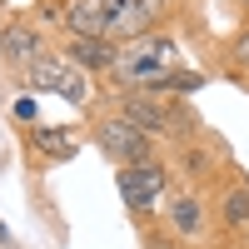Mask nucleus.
Segmentation results:
<instances>
[{"mask_svg":"<svg viewBox=\"0 0 249 249\" xmlns=\"http://www.w3.org/2000/svg\"><path fill=\"white\" fill-rule=\"evenodd\" d=\"M175 70V40L170 35H140V40H124L120 55H115V75L130 80V85H160L164 75Z\"/></svg>","mask_w":249,"mask_h":249,"instance_id":"f257e3e1","label":"nucleus"},{"mask_svg":"<svg viewBox=\"0 0 249 249\" xmlns=\"http://www.w3.org/2000/svg\"><path fill=\"white\" fill-rule=\"evenodd\" d=\"M25 75V85L30 90H45V95H60V100H70V105H90V75H80L65 55H40L35 65L20 70Z\"/></svg>","mask_w":249,"mask_h":249,"instance_id":"f03ea898","label":"nucleus"},{"mask_svg":"<svg viewBox=\"0 0 249 249\" xmlns=\"http://www.w3.org/2000/svg\"><path fill=\"white\" fill-rule=\"evenodd\" d=\"M95 144L120 164V170H124V164H144V160H150V135H144L140 124H130L124 115L100 120L95 124Z\"/></svg>","mask_w":249,"mask_h":249,"instance_id":"7ed1b4c3","label":"nucleus"},{"mask_svg":"<svg viewBox=\"0 0 249 249\" xmlns=\"http://www.w3.org/2000/svg\"><path fill=\"white\" fill-rule=\"evenodd\" d=\"M170 0H105V40H140L155 30Z\"/></svg>","mask_w":249,"mask_h":249,"instance_id":"20e7f679","label":"nucleus"},{"mask_svg":"<svg viewBox=\"0 0 249 249\" xmlns=\"http://www.w3.org/2000/svg\"><path fill=\"white\" fill-rule=\"evenodd\" d=\"M164 184H170V175H164V164H124L120 170V199L130 204L135 214H150L155 199L164 195Z\"/></svg>","mask_w":249,"mask_h":249,"instance_id":"39448f33","label":"nucleus"},{"mask_svg":"<svg viewBox=\"0 0 249 249\" xmlns=\"http://www.w3.org/2000/svg\"><path fill=\"white\" fill-rule=\"evenodd\" d=\"M120 115L130 124H140L144 135H164V130H175V124H184V110L170 105V100H155V95H124Z\"/></svg>","mask_w":249,"mask_h":249,"instance_id":"423d86ee","label":"nucleus"},{"mask_svg":"<svg viewBox=\"0 0 249 249\" xmlns=\"http://www.w3.org/2000/svg\"><path fill=\"white\" fill-rule=\"evenodd\" d=\"M0 55H5V65L25 70V65H35L40 55H50V50H45V35H40L35 25H25V20H10V25L0 30Z\"/></svg>","mask_w":249,"mask_h":249,"instance_id":"0eeeda50","label":"nucleus"},{"mask_svg":"<svg viewBox=\"0 0 249 249\" xmlns=\"http://www.w3.org/2000/svg\"><path fill=\"white\" fill-rule=\"evenodd\" d=\"M115 55H120V45H115V40H105V35H85V40H70V45H65V60H70L80 75L115 70Z\"/></svg>","mask_w":249,"mask_h":249,"instance_id":"6e6552de","label":"nucleus"},{"mask_svg":"<svg viewBox=\"0 0 249 249\" xmlns=\"http://www.w3.org/2000/svg\"><path fill=\"white\" fill-rule=\"evenodd\" d=\"M60 20L70 25L75 40H85V35H105V0H70Z\"/></svg>","mask_w":249,"mask_h":249,"instance_id":"1a4fd4ad","label":"nucleus"},{"mask_svg":"<svg viewBox=\"0 0 249 249\" xmlns=\"http://www.w3.org/2000/svg\"><path fill=\"white\" fill-rule=\"evenodd\" d=\"M170 230H175L179 239H199V234H204V204L190 199V195H175V199H170Z\"/></svg>","mask_w":249,"mask_h":249,"instance_id":"9d476101","label":"nucleus"},{"mask_svg":"<svg viewBox=\"0 0 249 249\" xmlns=\"http://www.w3.org/2000/svg\"><path fill=\"white\" fill-rule=\"evenodd\" d=\"M30 150L35 155H45V160H70L75 150H80V140L70 135V130H45V124H40V130H30Z\"/></svg>","mask_w":249,"mask_h":249,"instance_id":"9b49d317","label":"nucleus"},{"mask_svg":"<svg viewBox=\"0 0 249 249\" xmlns=\"http://www.w3.org/2000/svg\"><path fill=\"white\" fill-rule=\"evenodd\" d=\"M219 219L230 224V230H244L249 224V184H234V190L219 199Z\"/></svg>","mask_w":249,"mask_h":249,"instance_id":"f8f14e48","label":"nucleus"},{"mask_svg":"<svg viewBox=\"0 0 249 249\" xmlns=\"http://www.w3.org/2000/svg\"><path fill=\"white\" fill-rule=\"evenodd\" d=\"M199 85H204V75H190V70H170V75H164L155 90H160V95H170V90H199Z\"/></svg>","mask_w":249,"mask_h":249,"instance_id":"ddd939ff","label":"nucleus"},{"mask_svg":"<svg viewBox=\"0 0 249 249\" xmlns=\"http://www.w3.org/2000/svg\"><path fill=\"white\" fill-rule=\"evenodd\" d=\"M234 60L249 70V30H239V35H234Z\"/></svg>","mask_w":249,"mask_h":249,"instance_id":"4468645a","label":"nucleus"},{"mask_svg":"<svg viewBox=\"0 0 249 249\" xmlns=\"http://www.w3.org/2000/svg\"><path fill=\"white\" fill-rule=\"evenodd\" d=\"M15 120H35V100H30V95L15 100Z\"/></svg>","mask_w":249,"mask_h":249,"instance_id":"2eb2a0df","label":"nucleus"}]
</instances>
